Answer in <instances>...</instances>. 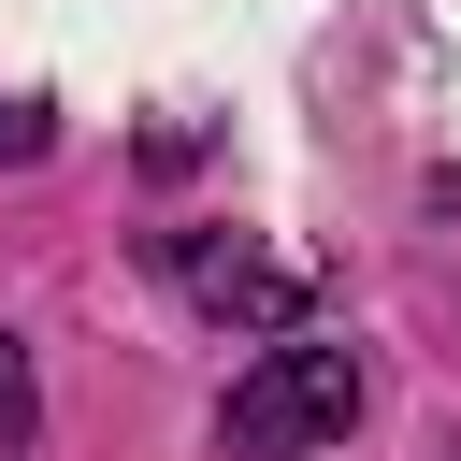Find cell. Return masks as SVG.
Wrapping results in <instances>:
<instances>
[{"mask_svg": "<svg viewBox=\"0 0 461 461\" xmlns=\"http://www.w3.org/2000/svg\"><path fill=\"white\" fill-rule=\"evenodd\" d=\"M346 418H360V360L288 331V346H259V360L230 375V418H216V447H230V461H288V447H331Z\"/></svg>", "mask_w": 461, "mask_h": 461, "instance_id": "cell-1", "label": "cell"}, {"mask_svg": "<svg viewBox=\"0 0 461 461\" xmlns=\"http://www.w3.org/2000/svg\"><path fill=\"white\" fill-rule=\"evenodd\" d=\"M173 274H187V303L202 317H245V331H288L303 317V259H259V245H173Z\"/></svg>", "mask_w": 461, "mask_h": 461, "instance_id": "cell-2", "label": "cell"}, {"mask_svg": "<svg viewBox=\"0 0 461 461\" xmlns=\"http://www.w3.org/2000/svg\"><path fill=\"white\" fill-rule=\"evenodd\" d=\"M14 432H29V360L0 346V447H14Z\"/></svg>", "mask_w": 461, "mask_h": 461, "instance_id": "cell-3", "label": "cell"}, {"mask_svg": "<svg viewBox=\"0 0 461 461\" xmlns=\"http://www.w3.org/2000/svg\"><path fill=\"white\" fill-rule=\"evenodd\" d=\"M0 158H43V115L29 101H0Z\"/></svg>", "mask_w": 461, "mask_h": 461, "instance_id": "cell-4", "label": "cell"}]
</instances>
